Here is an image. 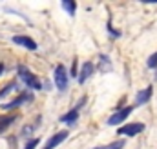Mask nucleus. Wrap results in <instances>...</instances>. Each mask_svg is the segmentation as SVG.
Returning <instances> with one entry per match:
<instances>
[{"instance_id": "1a4fd4ad", "label": "nucleus", "mask_w": 157, "mask_h": 149, "mask_svg": "<svg viewBox=\"0 0 157 149\" xmlns=\"http://www.w3.org/2000/svg\"><path fill=\"white\" fill-rule=\"evenodd\" d=\"M152 87H146V89H143V91H139L137 93V98H135V102L139 104V106H143V104H146L148 100H150V96H152Z\"/></svg>"}, {"instance_id": "f03ea898", "label": "nucleus", "mask_w": 157, "mask_h": 149, "mask_svg": "<svg viewBox=\"0 0 157 149\" xmlns=\"http://www.w3.org/2000/svg\"><path fill=\"white\" fill-rule=\"evenodd\" d=\"M55 84H57L59 91H66V87H68V73H66L64 66H57V69H55Z\"/></svg>"}, {"instance_id": "39448f33", "label": "nucleus", "mask_w": 157, "mask_h": 149, "mask_svg": "<svg viewBox=\"0 0 157 149\" xmlns=\"http://www.w3.org/2000/svg\"><path fill=\"white\" fill-rule=\"evenodd\" d=\"M130 113H132V107H124V109H121V111H117L115 114H112V116L108 118V124H110V125H117V124H121Z\"/></svg>"}, {"instance_id": "f3484780", "label": "nucleus", "mask_w": 157, "mask_h": 149, "mask_svg": "<svg viewBox=\"0 0 157 149\" xmlns=\"http://www.w3.org/2000/svg\"><path fill=\"white\" fill-rule=\"evenodd\" d=\"M2 71H4V66H2V64H0V74H2Z\"/></svg>"}, {"instance_id": "9d476101", "label": "nucleus", "mask_w": 157, "mask_h": 149, "mask_svg": "<svg viewBox=\"0 0 157 149\" xmlns=\"http://www.w3.org/2000/svg\"><path fill=\"white\" fill-rule=\"evenodd\" d=\"M77 114H78V109H73V111L66 113L60 120H62V122H75V120H77Z\"/></svg>"}, {"instance_id": "ddd939ff", "label": "nucleus", "mask_w": 157, "mask_h": 149, "mask_svg": "<svg viewBox=\"0 0 157 149\" xmlns=\"http://www.w3.org/2000/svg\"><path fill=\"white\" fill-rule=\"evenodd\" d=\"M122 146H124V142L119 140V142H113L110 146H101V147H95V149H122Z\"/></svg>"}, {"instance_id": "dca6fc26", "label": "nucleus", "mask_w": 157, "mask_h": 149, "mask_svg": "<svg viewBox=\"0 0 157 149\" xmlns=\"http://www.w3.org/2000/svg\"><path fill=\"white\" fill-rule=\"evenodd\" d=\"M37 144H39V140H37V138H33V140H29V142L26 144V147H24V149H35Z\"/></svg>"}, {"instance_id": "423d86ee", "label": "nucleus", "mask_w": 157, "mask_h": 149, "mask_svg": "<svg viewBox=\"0 0 157 149\" xmlns=\"http://www.w3.org/2000/svg\"><path fill=\"white\" fill-rule=\"evenodd\" d=\"M13 44H18V45H22V47H28V49H37V42H35L33 38L22 37V35L13 37Z\"/></svg>"}, {"instance_id": "20e7f679", "label": "nucleus", "mask_w": 157, "mask_h": 149, "mask_svg": "<svg viewBox=\"0 0 157 149\" xmlns=\"http://www.w3.org/2000/svg\"><path fill=\"white\" fill-rule=\"evenodd\" d=\"M143 129H144L143 124H128V125H122V127L119 129V133H121V135H126V136H133V135L141 133Z\"/></svg>"}, {"instance_id": "6e6552de", "label": "nucleus", "mask_w": 157, "mask_h": 149, "mask_svg": "<svg viewBox=\"0 0 157 149\" xmlns=\"http://www.w3.org/2000/svg\"><path fill=\"white\" fill-rule=\"evenodd\" d=\"M93 73V64L91 62H86L84 66H82V69H80V74H78V82L80 84H84L86 82V78H90Z\"/></svg>"}, {"instance_id": "2eb2a0df", "label": "nucleus", "mask_w": 157, "mask_h": 149, "mask_svg": "<svg viewBox=\"0 0 157 149\" xmlns=\"http://www.w3.org/2000/svg\"><path fill=\"white\" fill-rule=\"evenodd\" d=\"M11 89H15V84H13V82H11V84H7V85H6V87H4V89L0 91V98H2V96H4L6 93H9Z\"/></svg>"}, {"instance_id": "7ed1b4c3", "label": "nucleus", "mask_w": 157, "mask_h": 149, "mask_svg": "<svg viewBox=\"0 0 157 149\" xmlns=\"http://www.w3.org/2000/svg\"><path fill=\"white\" fill-rule=\"evenodd\" d=\"M68 138V131H59L57 135H53L48 142H46V146L42 149H55L57 146H60V142H64Z\"/></svg>"}, {"instance_id": "4468645a", "label": "nucleus", "mask_w": 157, "mask_h": 149, "mask_svg": "<svg viewBox=\"0 0 157 149\" xmlns=\"http://www.w3.org/2000/svg\"><path fill=\"white\" fill-rule=\"evenodd\" d=\"M148 67H157V53H154V55L148 58Z\"/></svg>"}, {"instance_id": "0eeeda50", "label": "nucleus", "mask_w": 157, "mask_h": 149, "mask_svg": "<svg viewBox=\"0 0 157 149\" xmlns=\"http://www.w3.org/2000/svg\"><path fill=\"white\" fill-rule=\"evenodd\" d=\"M33 96L31 95H28V93H22L20 96H17L11 104H4V109H13V107H18V106H22L24 102H28V100H31Z\"/></svg>"}, {"instance_id": "f257e3e1", "label": "nucleus", "mask_w": 157, "mask_h": 149, "mask_svg": "<svg viewBox=\"0 0 157 149\" xmlns=\"http://www.w3.org/2000/svg\"><path fill=\"white\" fill-rule=\"evenodd\" d=\"M18 71H20V78L24 80V84L28 85V87H31V89H42V84H40V80L35 76L33 73H29L24 66H20L18 67Z\"/></svg>"}, {"instance_id": "9b49d317", "label": "nucleus", "mask_w": 157, "mask_h": 149, "mask_svg": "<svg viewBox=\"0 0 157 149\" xmlns=\"http://www.w3.org/2000/svg\"><path fill=\"white\" fill-rule=\"evenodd\" d=\"M62 7H64L70 15H73L75 9H77V4H75V2H70V0H64V2H62Z\"/></svg>"}, {"instance_id": "f8f14e48", "label": "nucleus", "mask_w": 157, "mask_h": 149, "mask_svg": "<svg viewBox=\"0 0 157 149\" xmlns=\"http://www.w3.org/2000/svg\"><path fill=\"white\" fill-rule=\"evenodd\" d=\"M15 120V116H7V118H0V133H4L6 131V127L11 124Z\"/></svg>"}]
</instances>
